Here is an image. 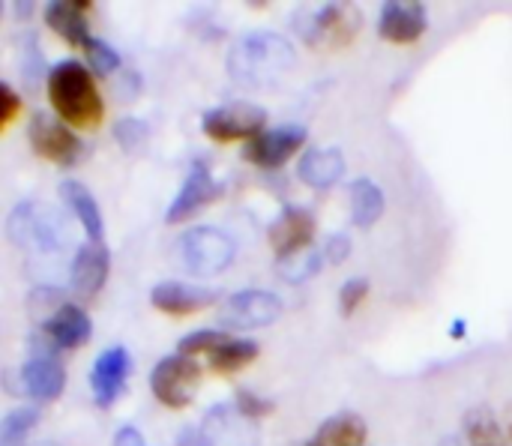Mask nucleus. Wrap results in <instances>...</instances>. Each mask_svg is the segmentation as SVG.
<instances>
[{"label":"nucleus","instance_id":"nucleus-9","mask_svg":"<svg viewBox=\"0 0 512 446\" xmlns=\"http://www.w3.org/2000/svg\"><path fill=\"white\" fill-rule=\"evenodd\" d=\"M222 195V186L213 180L210 168L204 162H195L177 192V198L171 201L168 213H165V222L168 225H180V222H189L192 216H198L204 207H210L216 198Z\"/></svg>","mask_w":512,"mask_h":446},{"label":"nucleus","instance_id":"nucleus-11","mask_svg":"<svg viewBox=\"0 0 512 446\" xmlns=\"http://www.w3.org/2000/svg\"><path fill=\"white\" fill-rule=\"evenodd\" d=\"M132 372V360H129V351L114 345V348H105L93 366H90V390H93V399L99 408H111L123 387H126V378Z\"/></svg>","mask_w":512,"mask_h":446},{"label":"nucleus","instance_id":"nucleus-30","mask_svg":"<svg viewBox=\"0 0 512 446\" xmlns=\"http://www.w3.org/2000/svg\"><path fill=\"white\" fill-rule=\"evenodd\" d=\"M231 336L228 333H219V330H195V333H189V336H183L180 339V345H177V351L180 354H186V357H210L219 345H225Z\"/></svg>","mask_w":512,"mask_h":446},{"label":"nucleus","instance_id":"nucleus-21","mask_svg":"<svg viewBox=\"0 0 512 446\" xmlns=\"http://www.w3.org/2000/svg\"><path fill=\"white\" fill-rule=\"evenodd\" d=\"M345 168L348 165H345L342 150H336V147H312L300 159L297 177L306 186H312V189H330V186H336L345 177Z\"/></svg>","mask_w":512,"mask_h":446},{"label":"nucleus","instance_id":"nucleus-36","mask_svg":"<svg viewBox=\"0 0 512 446\" xmlns=\"http://www.w3.org/2000/svg\"><path fill=\"white\" fill-rule=\"evenodd\" d=\"M177 446H210L207 435L201 426H186L180 435H177Z\"/></svg>","mask_w":512,"mask_h":446},{"label":"nucleus","instance_id":"nucleus-2","mask_svg":"<svg viewBox=\"0 0 512 446\" xmlns=\"http://www.w3.org/2000/svg\"><path fill=\"white\" fill-rule=\"evenodd\" d=\"M45 84H48V102L66 126H78V129L99 126L105 105L96 90L90 66L78 60H60L57 66L48 69Z\"/></svg>","mask_w":512,"mask_h":446},{"label":"nucleus","instance_id":"nucleus-14","mask_svg":"<svg viewBox=\"0 0 512 446\" xmlns=\"http://www.w3.org/2000/svg\"><path fill=\"white\" fill-rule=\"evenodd\" d=\"M426 27H429L426 6L417 3V0H390V3L381 6L378 33L387 42H396V45L417 42L426 33Z\"/></svg>","mask_w":512,"mask_h":446},{"label":"nucleus","instance_id":"nucleus-3","mask_svg":"<svg viewBox=\"0 0 512 446\" xmlns=\"http://www.w3.org/2000/svg\"><path fill=\"white\" fill-rule=\"evenodd\" d=\"M6 234L12 246L39 255V261H48V258L54 261L69 243V228H66L63 213L39 201L15 204V210L6 219Z\"/></svg>","mask_w":512,"mask_h":446},{"label":"nucleus","instance_id":"nucleus-16","mask_svg":"<svg viewBox=\"0 0 512 446\" xmlns=\"http://www.w3.org/2000/svg\"><path fill=\"white\" fill-rule=\"evenodd\" d=\"M210 446H258V432L234 405H216L201 423Z\"/></svg>","mask_w":512,"mask_h":446},{"label":"nucleus","instance_id":"nucleus-22","mask_svg":"<svg viewBox=\"0 0 512 446\" xmlns=\"http://www.w3.org/2000/svg\"><path fill=\"white\" fill-rule=\"evenodd\" d=\"M60 198L66 204V210L81 222L84 234L96 243H102L105 237V222H102V210L96 204V198L90 195V189L78 180H66L60 183Z\"/></svg>","mask_w":512,"mask_h":446},{"label":"nucleus","instance_id":"nucleus-33","mask_svg":"<svg viewBox=\"0 0 512 446\" xmlns=\"http://www.w3.org/2000/svg\"><path fill=\"white\" fill-rule=\"evenodd\" d=\"M234 408H237L246 420H258V417H264V414H270V411H273V405H270V402H264L261 396H255V393H249V390H240V393H237Z\"/></svg>","mask_w":512,"mask_h":446},{"label":"nucleus","instance_id":"nucleus-38","mask_svg":"<svg viewBox=\"0 0 512 446\" xmlns=\"http://www.w3.org/2000/svg\"><path fill=\"white\" fill-rule=\"evenodd\" d=\"M12 12H15V15H24V18H27V15L33 12V3H12Z\"/></svg>","mask_w":512,"mask_h":446},{"label":"nucleus","instance_id":"nucleus-17","mask_svg":"<svg viewBox=\"0 0 512 446\" xmlns=\"http://www.w3.org/2000/svg\"><path fill=\"white\" fill-rule=\"evenodd\" d=\"M216 300H219L216 291L201 288V285H183V282H159V285L150 291V303H153L159 312L174 315V318L195 315V312L213 306Z\"/></svg>","mask_w":512,"mask_h":446},{"label":"nucleus","instance_id":"nucleus-18","mask_svg":"<svg viewBox=\"0 0 512 446\" xmlns=\"http://www.w3.org/2000/svg\"><path fill=\"white\" fill-rule=\"evenodd\" d=\"M66 387V369L57 357H30L21 366V390L36 402H54Z\"/></svg>","mask_w":512,"mask_h":446},{"label":"nucleus","instance_id":"nucleus-27","mask_svg":"<svg viewBox=\"0 0 512 446\" xmlns=\"http://www.w3.org/2000/svg\"><path fill=\"white\" fill-rule=\"evenodd\" d=\"M321 261H324V252H318V249L309 246V249H300L294 255L279 258L276 261V273L285 282H291V285H303V282H309L312 276L321 273Z\"/></svg>","mask_w":512,"mask_h":446},{"label":"nucleus","instance_id":"nucleus-8","mask_svg":"<svg viewBox=\"0 0 512 446\" xmlns=\"http://www.w3.org/2000/svg\"><path fill=\"white\" fill-rule=\"evenodd\" d=\"M27 138H30L33 150L42 159H48L54 165H63V168L75 165L81 159V153H84V144L72 135V129L66 123H60V120L45 117V114L30 117Z\"/></svg>","mask_w":512,"mask_h":446},{"label":"nucleus","instance_id":"nucleus-15","mask_svg":"<svg viewBox=\"0 0 512 446\" xmlns=\"http://www.w3.org/2000/svg\"><path fill=\"white\" fill-rule=\"evenodd\" d=\"M315 216L306 210V207H285L276 222L270 225L267 237H270V246L276 249L279 258L285 255H294L300 249H309L312 246V237H315Z\"/></svg>","mask_w":512,"mask_h":446},{"label":"nucleus","instance_id":"nucleus-32","mask_svg":"<svg viewBox=\"0 0 512 446\" xmlns=\"http://www.w3.org/2000/svg\"><path fill=\"white\" fill-rule=\"evenodd\" d=\"M369 294V279H348L339 291V306L345 315H354L360 309V303L366 300Z\"/></svg>","mask_w":512,"mask_h":446},{"label":"nucleus","instance_id":"nucleus-5","mask_svg":"<svg viewBox=\"0 0 512 446\" xmlns=\"http://www.w3.org/2000/svg\"><path fill=\"white\" fill-rule=\"evenodd\" d=\"M267 111L255 102H225L219 108H210L201 117V129L207 138L228 144V141H252L264 135L267 129Z\"/></svg>","mask_w":512,"mask_h":446},{"label":"nucleus","instance_id":"nucleus-34","mask_svg":"<svg viewBox=\"0 0 512 446\" xmlns=\"http://www.w3.org/2000/svg\"><path fill=\"white\" fill-rule=\"evenodd\" d=\"M18 111H21V96L12 90L9 81H3L0 84V126H9L18 117Z\"/></svg>","mask_w":512,"mask_h":446},{"label":"nucleus","instance_id":"nucleus-19","mask_svg":"<svg viewBox=\"0 0 512 446\" xmlns=\"http://www.w3.org/2000/svg\"><path fill=\"white\" fill-rule=\"evenodd\" d=\"M90 9H93V3H87V0H54L45 6V21L63 42L84 48L93 39L87 30Z\"/></svg>","mask_w":512,"mask_h":446},{"label":"nucleus","instance_id":"nucleus-6","mask_svg":"<svg viewBox=\"0 0 512 446\" xmlns=\"http://www.w3.org/2000/svg\"><path fill=\"white\" fill-rule=\"evenodd\" d=\"M198 381H201V369L186 354H168L150 372V390H153V396L165 408H174V411L186 408L195 399Z\"/></svg>","mask_w":512,"mask_h":446},{"label":"nucleus","instance_id":"nucleus-4","mask_svg":"<svg viewBox=\"0 0 512 446\" xmlns=\"http://www.w3.org/2000/svg\"><path fill=\"white\" fill-rule=\"evenodd\" d=\"M237 258V243L231 234L210 228V225H198L192 231H186L180 237V261L183 270L198 276V279H210L225 273Z\"/></svg>","mask_w":512,"mask_h":446},{"label":"nucleus","instance_id":"nucleus-12","mask_svg":"<svg viewBox=\"0 0 512 446\" xmlns=\"http://www.w3.org/2000/svg\"><path fill=\"white\" fill-rule=\"evenodd\" d=\"M108 270H111V252L105 243H96V240H87L84 246H78L75 258H72V267H69V285L75 291L78 300H93L105 279H108Z\"/></svg>","mask_w":512,"mask_h":446},{"label":"nucleus","instance_id":"nucleus-7","mask_svg":"<svg viewBox=\"0 0 512 446\" xmlns=\"http://www.w3.org/2000/svg\"><path fill=\"white\" fill-rule=\"evenodd\" d=\"M279 315H282L279 294L261 288L237 291L219 306V324L228 330H261L279 321Z\"/></svg>","mask_w":512,"mask_h":446},{"label":"nucleus","instance_id":"nucleus-23","mask_svg":"<svg viewBox=\"0 0 512 446\" xmlns=\"http://www.w3.org/2000/svg\"><path fill=\"white\" fill-rule=\"evenodd\" d=\"M306 446H366V420L360 414L342 411L324 420Z\"/></svg>","mask_w":512,"mask_h":446},{"label":"nucleus","instance_id":"nucleus-28","mask_svg":"<svg viewBox=\"0 0 512 446\" xmlns=\"http://www.w3.org/2000/svg\"><path fill=\"white\" fill-rule=\"evenodd\" d=\"M39 423V408H15L0 420V446H27Z\"/></svg>","mask_w":512,"mask_h":446},{"label":"nucleus","instance_id":"nucleus-41","mask_svg":"<svg viewBox=\"0 0 512 446\" xmlns=\"http://www.w3.org/2000/svg\"><path fill=\"white\" fill-rule=\"evenodd\" d=\"M39 446H60V444H39Z\"/></svg>","mask_w":512,"mask_h":446},{"label":"nucleus","instance_id":"nucleus-20","mask_svg":"<svg viewBox=\"0 0 512 446\" xmlns=\"http://www.w3.org/2000/svg\"><path fill=\"white\" fill-rule=\"evenodd\" d=\"M42 330L51 336V342L60 348V351H75V348H84L93 336V324L87 318V312L75 303H63L45 324Z\"/></svg>","mask_w":512,"mask_h":446},{"label":"nucleus","instance_id":"nucleus-39","mask_svg":"<svg viewBox=\"0 0 512 446\" xmlns=\"http://www.w3.org/2000/svg\"><path fill=\"white\" fill-rule=\"evenodd\" d=\"M441 446H465V444H462L459 438H444V441H441Z\"/></svg>","mask_w":512,"mask_h":446},{"label":"nucleus","instance_id":"nucleus-37","mask_svg":"<svg viewBox=\"0 0 512 446\" xmlns=\"http://www.w3.org/2000/svg\"><path fill=\"white\" fill-rule=\"evenodd\" d=\"M114 446H147L144 444V438H141V432L135 429V426H120L117 432H114Z\"/></svg>","mask_w":512,"mask_h":446},{"label":"nucleus","instance_id":"nucleus-13","mask_svg":"<svg viewBox=\"0 0 512 446\" xmlns=\"http://www.w3.org/2000/svg\"><path fill=\"white\" fill-rule=\"evenodd\" d=\"M348 6L342 3H315V6H300L294 12V30L306 45H321V42H345L348 36L342 33Z\"/></svg>","mask_w":512,"mask_h":446},{"label":"nucleus","instance_id":"nucleus-35","mask_svg":"<svg viewBox=\"0 0 512 446\" xmlns=\"http://www.w3.org/2000/svg\"><path fill=\"white\" fill-rule=\"evenodd\" d=\"M348 255H351V237L348 234H333V237H327V243H324V261H330V264H345L348 261Z\"/></svg>","mask_w":512,"mask_h":446},{"label":"nucleus","instance_id":"nucleus-25","mask_svg":"<svg viewBox=\"0 0 512 446\" xmlns=\"http://www.w3.org/2000/svg\"><path fill=\"white\" fill-rule=\"evenodd\" d=\"M465 435H468L471 446H510L489 405H477L465 414Z\"/></svg>","mask_w":512,"mask_h":446},{"label":"nucleus","instance_id":"nucleus-24","mask_svg":"<svg viewBox=\"0 0 512 446\" xmlns=\"http://www.w3.org/2000/svg\"><path fill=\"white\" fill-rule=\"evenodd\" d=\"M384 192L375 180L369 177H360L354 186H351V219L357 228H372L381 216H384Z\"/></svg>","mask_w":512,"mask_h":446},{"label":"nucleus","instance_id":"nucleus-40","mask_svg":"<svg viewBox=\"0 0 512 446\" xmlns=\"http://www.w3.org/2000/svg\"><path fill=\"white\" fill-rule=\"evenodd\" d=\"M462 330H465V324H462V321H459V324H453V336H456V339H459V336H465Z\"/></svg>","mask_w":512,"mask_h":446},{"label":"nucleus","instance_id":"nucleus-29","mask_svg":"<svg viewBox=\"0 0 512 446\" xmlns=\"http://www.w3.org/2000/svg\"><path fill=\"white\" fill-rule=\"evenodd\" d=\"M147 135H150V129H147L138 117H120V120L114 123V141H117L120 150L129 153V156H138V153L147 147Z\"/></svg>","mask_w":512,"mask_h":446},{"label":"nucleus","instance_id":"nucleus-31","mask_svg":"<svg viewBox=\"0 0 512 446\" xmlns=\"http://www.w3.org/2000/svg\"><path fill=\"white\" fill-rule=\"evenodd\" d=\"M84 54H87V66H90V72H96V75H111L117 66H120V54L105 42V39H90L87 45H84Z\"/></svg>","mask_w":512,"mask_h":446},{"label":"nucleus","instance_id":"nucleus-10","mask_svg":"<svg viewBox=\"0 0 512 446\" xmlns=\"http://www.w3.org/2000/svg\"><path fill=\"white\" fill-rule=\"evenodd\" d=\"M303 144H306V129L297 123H288V126L267 129L264 135L252 138L243 147V156L258 168H282Z\"/></svg>","mask_w":512,"mask_h":446},{"label":"nucleus","instance_id":"nucleus-1","mask_svg":"<svg viewBox=\"0 0 512 446\" xmlns=\"http://www.w3.org/2000/svg\"><path fill=\"white\" fill-rule=\"evenodd\" d=\"M225 66L237 87L267 90L276 87L297 66V51L282 33L252 30L231 45Z\"/></svg>","mask_w":512,"mask_h":446},{"label":"nucleus","instance_id":"nucleus-26","mask_svg":"<svg viewBox=\"0 0 512 446\" xmlns=\"http://www.w3.org/2000/svg\"><path fill=\"white\" fill-rule=\"evenodd\" d=\"M255 357H258V345L252 339H228L207 360L216 375H234V372L246 369Z\"/></svg>","mask_w":512,"mask_h":446}]
</instances>
